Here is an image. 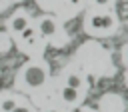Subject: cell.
<instances>
[{
  "instance_id": "cell-1",
  "label": "cell",
  "mask_w": 128,
  "mask_h": 112,
  "mask_svg": "<svg viewBox=\"0 0 128 112\" xmlns=\"http://www.w3.org/2000/svg\"><path fill=\"white\" fill-rule=\"evenodd\" d=\"M118 24V18L114 12H90L86 18V30L92 34H106L114 30Z\"/></svg>"
},
{
  "instance_id": "cell-2",
  "label": "cell",
  "mask_w": 128,
  "mask_h": 112,
  "mask_svg": "<svg viewBox=\"0 0 128 112\" xmlns=\"http://www.w3.org/2000/svg\"><path fill=\"white\" fill-rule=\"evenodd\" d=\"M46 76H48V66L42 64V62H30L24 68V82L28 86H32V88L44 84Z\"/></svg>"
},
{
  "instance_id": "cell-3",
  "label": "cell",
  "mask_w": 128,
  "mask_h": 112,
  "mask_svg": "<svg viewBox=\"0 0 128 112\" xmlns=\"http://www.w3.org/2000/svg\"><path fill=\"white\" fill-rule=\"evenodd\" d=\"M28 26H30V18H28V14H24V12H18V14H14V16L8 18V30H10L14 36H20Z\"/></svg>"
},
{
  "instance_id": "cell-4",
  "label": "cell",
  "mask_w": 128,
  "mask_h": 112,
  "mask_svg": "<svg viewBox=\"0 0 128 112\" xmlns=\"http://www.w3.org/2000/svg\"><path fill=\"white\" fill-rule=\"evenodd\" d=\"M36 26H38V32H40L42 36H46V38H52V36L56 34V30H58L56 20H54L52 16H48V14L40 16V18L36 20Z\"/></svg>"
},
{
  "instance_id": "cell-5",
  "label": "cell",
  "mask_w": 128,
  "mask_h": 112,
  "mask_svg": "<svg viewBox=\"0 0 128 112\" xmlns=\"http://www.w3.org/2000/svg\"><path fill=\"white\" fill-rule=\"evenodd\" d=\"M60 98L64 100V104H70V106H74L78 100H80V94H78V90L76 88H72V86H62V90H60Z\"/></svg>"
},
{
  "instance_id": "cell-6",
  "label": "cell",
  "mask_w": 128,
  "mask_h": 112,
  "mask_svg": "<svg viewBox=\"0 0 128 112\" xmlns=\"http://www.w3.org/2000/svg\"><path fill=\"white\" fill-rule=\"evenodd\" d=\"M66 84L78 90V88L84 86V78H82L80 72H68V74H66Z\"/></svg>"
},
{
  "instance_id": "cell-7",
  "label": "cell",
  "mask_w": 128,
  "mask_h": 112,
  "mask_svg": "<svg viewBox=\"0 0 128 112\" xmlns=\"http://www.w3.org/2000/svg\"><path fill=\"white\" fill-rule=\"evenodd\" d=\"M16 98H4L2 102H0V112H12L14 108H16Z\"/></svg>"
},
{
  "instance_id": "cell-8",
  "label": "cell",
  "mask_w": 128,
  "mask_h": 112,
  "mask_svg": "<svg viewBox=\"0 0 128 112\" xmlns=\"http://www.w3.org/2000/svg\"><path fill=\"white\" fill-rule=\"evenodd\" d=\"M12 112H32V110H30V106H26V104H16V108H14Z\"/></svg>"
},
{
  "instance_id": "cell-9",
  "label": "cell",
  "mask_w": 128,
  "mask_h": 112,
  "mask_svg": "<svg viewBox=\"0 0 128 112\" xmlns=\"http://www.w3.org/2000/svg\"><path fill=\"white\" fill-rule=\"evenodd\" d=\"M92 4H96V6H110V4H114V0H92Z\"/></svg>"
},
{
  "instance_id": "cell-10",
  "label": "cell",
  "mask_w": 128,
  "mask_h": 112,
  "mask_svg": "<svg viewBox=\"0 0 128 112\" xmlns=\"http://www.w3.org/2000/svg\"><path fill=\"white\" fill-rule=\"evenodd\" d=\"M122 58H124V62L128 64V46H124V50H122Z\"/></svg>"
},
{
  "instance_id": "cell-11",
  "label": "cell",
  "mask_w": 128,
  "mask_h": 112,
  "mask_svg": "<svg viewBox=\"0 0 128 112\" xmlns=\"http://www.w3.org/2000/svg\"><path fill=\"white\" fill-rule=\"evenodd\" d=\"M48 112H58V110H48Z\"/></svg>"
},
{
  "instance_id": "cell-12",
  "label": "cell",
  "mask_w": 128,
  "mask_h": 112,
  "mask_svg": "<svg viewBox=\"0 0 128 112\" xmlns=\"http://www.w3.org/2000/svg\"><path fill=\"white\" fill-rule=\"evenodd\" d=\"M126 80H128V72H126Z\"/></svg>"
},
{
  "instance_id": "cell-13",
  "label": "cell",
  "mask_w": 128,
  "mask_h": 112,
  "mask_svg": "<svg viewBox=\"0 0 128 112\" xmlns=\"http://www.w3.org/2000/svg\"><path fill=\"white\" fill-rule=\"evenodd\" d=\"M2 2H4V0H0V4H2Z\"/></svg>"
}]
</instances>
